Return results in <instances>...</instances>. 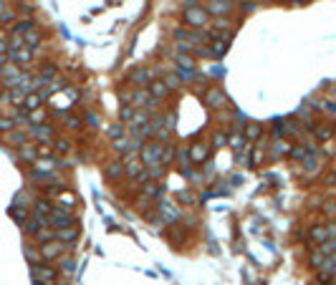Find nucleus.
<instances>
[{
  "label": "nucleus",
  "instance_id": "obj_41",
  "mask_svg": "<svg viewBox=\"0 0 336 285\" xmlns=\"http://www.w3.org/2000/svg\"><path fill=\"white\" fill-rule=\"evenodd\" d=\"M25 258H28V263H31V265L43 263V260H41V250H33L31 245H25Z\"/></svg>",
  "mask_w": 336,
  "mask_h": 285
},
{
  "label": "nucleus",
  "instance_id": "obj_55",
  "mask_svg": "<svg viewBox=\"0 0 336 285\" xmlns=\"http://www.w3.org/2000/svg\"><path fill=\"white\" fill-rule=\"evenodd\" d=\"M8 38H0V56H8Z\"/></svg>",
  "mask_w": 336,
  "mask_h": 285
},
{
  "label": "nucleus",
  "instance_id": "obj_34",
  "mask_svg": "<svg viewBox=\"0 0 336 285\" xmlns=\"http://www.w3.org/2000/svg\"><path fill=\"white\" fill-rule=\"evenodd\" d=\"M124 174V164L122 162H111L106 167V179H119Z\"/></svg>",
  "mask_w": 336,
  "mask_h": 285
},
{
  "label": "nucleus",
  "instance_id": "obj_24",
  "mask_svg": "<svg viewBox=\"0 0 336 285\" xmlns=\"http://www.w3.org/2000/svg\"><path fill=\"white\" fill-rule=\"evenodd\" d=\"M243 137H245V139H251V142H253V139L258 142V139L263 137V126H260L258 122H248L245 129H243Z\"/></svg>",
  "mask_w": 336,
  "mask_h": 285
},
{
  "label": "nucleus",
  "instance_id": "obj_5",
  "mask_svg": "<svg viewBox=\"0 0 336 285\" xmlns=\"http://www.w3.org/2000/svg\"><path fill=\"white\" fill-rule=\"evenodd\" d=\"M48 227L53 230H63V227H76V220L71 212H63V209L53 207V212L48 215Z\"/></svg>",
  "mask_w": 336,
  "mask_h": 285
},
{
  "label": "nucleus",
  "instance_id": "obj_35",
  "mask_svg": "<svg viewBox=\"0 0 336 285\" xmlns=\"http://www.w3.org/2000/svg\"><path fill=\"white\" fill-rule=\"evenodd\" d=\"M36 152H38V159H51L53 157V146H51V142H38Z\"/></svg>",
  "mask_w": 336,
  "mask_h": 285
},
{
  "label": "nucleus",
  "instance_id": "obj_19",
  "mask_svg": "<svg viewBox=\"0 0 336 285\" xmlns=\"http://www.w3.org/2000/svg\"><path fill=\"white\" fill-rule=\"evenodd\" d=\"M147 88H149V94H152L157 101H159V99H165V96L169 94V88H167V83H165L162 79H152V83H149Z\"/></svg>",
  "mask_w": 336,
  "mask_h": 285
},
{
  "label": "nucleus",
  "instance_id": "obj_33",
  "mask_svg": "<svg viewBox=\"0 0 336 285\" xmlns=\"http://www.w3.org/2000/svg\"><path fill=\"white\" fill-rule=\"evenodd\" d=\"M245 137H243V134L238 131V134H230V137H228V146H232V149H235V152H243V146H245Z\"/></svg>",
  "mask_w": 336,
  "mask_h": 285
},
{
  "label": "nucleus",
  "instance_id": "obj_36",
  "mask_svg": "<svg viewBox=\"0 0 336 285\" xmlns=\"http://www.w3.org/2000/svg\"><path fill=\"white\" fill-rule=\"evenodd\" d=\"M124 174L131 177V179H137L142 174V162H126L124 164Z\"/></svg>",
  "mask_w": 336,
  "mask_h": 285
},
{
  "label": "nucleus",
  "instance_id": "obj_12",
  "mask_svg": "<svg viewBox=\"0 0 336 285\" xmlns=\"http://www.w3.org/2000/svg\"><path fill=\"white\" fill-rule=\"evenodd\" d=\"M329 237V224H314V227L309 230V245H321V243H326Z\"/></svg>",
  "mask_w": 336,
  "mask_h": 285
},
{
  "label": "nucleus",
  "instance_id": "obj_18",
  "mask_svg": "<svg viewBox=\"0 0 336 285\" xmlns=\"http://www.w3.org/2000/svg\"><path fill=\"white\" fill-rule=\"evenodd\" d=\"M76 237H79V230L76 227H63V230H56V240L58 243H63V245H74L76 243Z\"/></svg>",
  "mask_w": 336,
  "mask_h": 285
},
{
  "label": "nucleus",
  "instance_id": "obj_8",
  "mask_svg": "<svg viewBox=\"0 0 336 285\" xmlns=\"http://www.w3.org/2000/svg\"><path fill=\"white\" fill-rule=\"evenodd\" d=\"M187 152H189V162L192 164H205L210 157V142H195Z\"/></svg>",
  "mask_w": 336,
  "mask_h": 285
},
{
  "label": "nucleus",
  "instance_id": "obj_14",
  "mask_svg": "<svg viewBox=\"0 0 336 285\" xmlns=\"http://www.w3.org/2000/svg\"><path fill=\"white\" fill-rule=\"evenodd\" d=\"M210 16H217V18H225L228 13L232 10V3L230 0H210V5L205 8Z\"/></svg>",
  "mask_w": 336,
  "mask_h": 285
},
{
  "label": "nucleus",
  "instance_id": "obj_26",
  "mask_svg": "<svg viewBox=\"0 0 336 285\" xmlns=\"http://www.w3.org/2000/svg\"><path fill=\"white\" fill-rule=\"evenodd\" d=\"M74 204H76V197H74V194L61 192V194H58V204H53V207L63 209V212H71V209H74Z\"/></svg>",
  "mask_w": 336,
  "mask_h": 285
},
{
  "label": "nucleus",
  "instance_id": "obj_62",
  "mask_svg": "<svg viewBox=\"0 0 336 285\" xmlns=\"http://www.w3.org/2000/svg\"><path fill=\"white\" fill-rule=\"evenodd\" d=\"M0 86H3V83H0Z\"/></svg>",
  "mask_w": 336,
  "mask_h": 285
},
{
  "label": "nucleus",
  "instance_id": "obj_7",
  "mask_svg": "<svg viewBox=\"0 0 336 285\" xmlns=\"http://www.w3.org/2000/svg\"><path fill=\"white\" fill-rule=\"evenodd\" d=\"M131 106L134 109H149V106H154L157 103V99L149 94V88H134V91H131Z\"/></svg>",
  "mask_w": 336,
  "mask_h": 285
},
{
  "label": "nucleus",
  "instance_id": "obj_59",
  "mask_svg": "<svg viewBox=\"0 0 336 285\" xmlns=\"http://www.w3.org/2000/svg\"><path fill=\"white\" fill-rule=\"evenodd\" d=\"M8 10V3H5V0H0V13H5Z\"/></svg>",
  "mask_w": 336,
  "mask_h": 285
},
{
  "label": "nucleus",
  "instance_id": "obj_56",
  "mask_svg": "<svg viewBox=\"0 0 336 285\" xmlns=\"http://www.w3.org/2000/svg\"><path fill=\"white\" fill-rule=\"evenodd\" d=\"M177 200H180V202H192V194H189V192H180Z\"/></svg>",
  "mask_w": 336,
  "mask_h": 285
},
{
  "label": "nucleus",
  "instance_id": "obj_50",
  "mask_svg": "<svg viewBox=\"0 0 336 285\" xmlns=\"http://www.w3.org/2000/svg\"><path fill=\"white\" fill-rule=\"evenodd\" d=\"M84 122H86V126H91V129H99V116H96V114H91V111L84 116Z\"/></svg>",
  "mask_w": 336,
  "mask_h": 285
},
{
  "label": "nucleus",
  "instance_id": "obj_9",
  "mask_svg": "<svg viewBox=\"0 0 336 285\" xmlns=\"http://www.w3.org/2000/svg\"><path fill=\"white\" fill-rule=\"evenodd\" d=\"M129 81H131V86H134V88H147L152 83V71L139 66V68H134V71L129 73Z\"/></svg>",
  "mask_w": 336,
  "mask_h": 285
},
{
  "label": "nucleus",
  "instance_id": "obj_3",
  "mask_svg": "<svg viewBox=\"0 0 336 285\" xmlns=\"http://www.w3.org/2000/svg\"><path fill=\"white\" fill-rule=\"evenodd\" d=\"M31 278H33V283H56V278H58V267L46 265V263L31 265Z\"/></svg>",
  "mask_w": 336,
  "mask_h": 285
},
{
  "label": "nucleus",
  "instance_id": "obj_37",
  "mask_svg": "<svg viewBox=\"0 0 336 285\" xmlns=\"http://www.w3.org/2000/svg\"><path fill=\"white\" fill-rule=\"evenodd\" d=\"M58 265H61L58 270H61L63 275H74V270H76V263H74V258H61V263H58Z\"/></svg>",
  "mask_w": 336,
  "mask_h": 285
},
{
  "label": "nucleus",
  "instance_id": "obj_4",
  "mask_svg": "<svg viewBox=\"0 0 336 285\" xmlns=\"http://www.w3.org/2000/svg\"><path fill=\"white\" fill-rule=\"evenodd\" d=\"M66 250H68V245L58 243V240H51V243L41 245V260H43V263H53V260H61Z\"/></svg>",
  "mask_w": 336,
  "mask_h": 285
},
{
  "label": "nucleus",
  "instance_id": "obj_42",
  "mask_svg": "<svg viewBox=\"0 0 336 285\" xmlns=\"http://www.w3.org/2000/svg\"><path fill=\"white\" fill-rule=\"evenodd\" d=\"M56 73H58V66H56V63H51V61L41 68V76H43V79H48V81L56 76Z\"/></svg>",
  "mask_w": 336,
  "mask_h": 285
},
{
  "label": "nucleus",
  "instance_id": "obj_43",
  "mask_svg": "<svg viewBox=\"0 0 336 285\" xmlns=\"http://www.w3.org/2000/svg\"><path fill=\"white\" fill-rule=\"evenodd\" d=\"M162 81L167 83V88H180V83H182V79H180V73H167V76H165Z\"/></svg>",
  "mask_w": 336,
  "mask_h": 285
},
{
  "label": "nucleus",
  "instance_id": "obj_22",
  "mask_svg": "<svg viewBox=\"0 0 336 285\" xmlns=\"http://www.w3.org/2000/svg\"><path fill=\"white\" fill-rule=\"evenodd\" d=\"M23 41H25V46L31 48V51H36L41 43H43V33L38 31V28H31V31H28L25 36H23Z\"/></svg>",
  "mask_w": 336,
  "mask_h": 285
},
{
  "label": "nucleus",
  "instance_id": "obj_52",
  "mask_svg": "<svg viewBox=\"0 0 336 285\" xmlns=\"http://www.w3.org/2000/svg\"><path fill=\"white\" fill-rule=\"evenodd\" d=\"M283 131H286L283 122H275V124H273V134H275V137H283Z\"/></svg>",
  "mask_w": 336,
  "mask_h": 285
},
{
  "label": "nucleus",
  "instance_id": "obj_31",
  "mask_svg": "<svg viewBox=\"0 0 336 285\" xmlns=\"http://www.w3.org/2000/svg\"><path fill=\"white\" fill-rule=\"evenodd\" d=\"M288 149H291V146H288L283 139H278V142H273V146H271V157H273V159L286 157V154H288Z\"/></svg>",
  "mask_w": 336,
  "mask_h": 285
},
{
  "label": "nucleus",
  "instance_id": "obj_57",
  "mask_svg": "<svg viewBox=\"0 0 336 285\" xmlns=\"http://www.w3.org/2000/svg\"><path fill=\"white\" fill-rule=\"evenodd\" d=\"M21 10H23V13H33V5H31V3H21Z\"/></svg>",
  "mask_w": 336,
  "mask_h": 285
},
{
  "label": "nucleus",
  "instance_id": "obj_10",
  "mask_svg": "<svg viewBox=\"0 0 336 285\" xmlns=\"http://www.w3.org/2000/svg\"><path fill=\"white\" fill-rule=\"evenodd\" d=\"M157 215H159V220H165L167 224H174L180 220V209L174 207V204H169V202H159L157 204Z\"/></svg>",
  "mask_w": 336,
  "mask_h": 285
},
{
  "label": "nucleus",
  "instance_id": "obj_58",
  "mask_svg": "<svg viewBox=\"0 0 336 285\" xmlns=\"http://www.w3.org/2000/svg\"><path fill=\"white\" fill-rule=\"evenodd\" d=\"M326 184H336V172H331V174L326 177Z\"/></svg>",
  "mask_w": 336,
  "mask_h": 285
},
{
  "label": "nucleus",
  "instance_id": "obj_1",
  "mask_svg": "<svg viewBox=\"0 0 336 285\" xmlns=\"http://www.w3.org/2000/svg\"><path fill=\"white\" fill-rule=\"evenodd\" d=\"M162 152H165V144H159L157 139H149L147 144H144L139 149V162H142V167H154V164L162 162Z\"/></svg>",
  "mask_w": 336,
  "mask_h": 285
},
{
  "label": "nucleus",
  "instance_id": "obj_46",
  "mask_svg": "<svg viewBox=\"0 0 336 285\" xmlns=\"http://www.w3.org/2000/svg\"><path fill=\"white\" fill-rule=\"evenodd\" d=\"M134 106H131V103H124L122 106V122H131V119H134Z\"/></svg>",
  "mask_w": 336,
  "mask_h": 285
},
{
  "label": "nucleus",
  "instance_id": "obj_6",
  "mask_svg": "<svg viewBox=\"0 0 336 285\" xmlns=\"http://www.w3.org/2000/svg\"><path fill=\"white\" fill-rule=\"evenodd\" d=\"M202 99H205V103H208L210 109H215V111H220V109L228 106V96H225V91H223L220 86H210Z\"/></svg>",
  "mask_w": 336,
  "mask_h": 285
},
{
  "label": "nucleus",
  "instance_id": "obj_23",
  "mask_svg": "<svg viewBox=\"0 0 336 285\" xmlns=\"http://www.w3.org/2000/svg\"><path fill=\"white\" fill-rule=\"evenodd\" d=\"M18 157H21V162H25V164H33V162L38 159L36 144H23V146L18 149Z\"/></svg>",
  "mask_w": 336,
  "mask_h": 285
},
{
  "label": "nucleus",
  "instance_id": "obj_61",
  "mask_svg": "<svg viewBox=\"0 0 336 285\" xmlns=\"http://www.w3.org/2000/svg\"><path fill=\"white\" fill-rule=\"evenodd\" d=\"M53 285H66V283H53Z\"/></svg>",
  "mask_w": 336,
  "mask_h": 285
},
{
  "label": "nucleus",
  "instance_id": "obj_13",
  "mask_svg": "<svg viewBox=\"0 0 336 285\" xmlns=\"http://www.w3.org/2000/svg\"><path fill=\"white\" fill-rule=\"evenodd\" d=\"M31 58H33V51L31 48H18V51H8V61L10 63H16L18 68L21 66H25V63H31Z\"/></svg>",
  "mask_w": 336,
  "mask_h": 285
},
{
  "label": "nucleus",
  "instance_id": "obj_20",
  "mask_svg": "<svg viewBox=\"0 0 336 285\" xmlns=\"http://www.w3.org/2000/svg\"><path fill=\"white\" fill-rule=\"evenodd\" d=\"M51 212H53V204H51L48 197H41V200L33 202V215H38V217H48Z\"/></svg>",
  "mask_w": 336,
  "mask_h": 285
},
{
  "label": "nucleus",
  "instance_id": "obj_2",
  "mask_svg": "<svg viewBox=\"0 0 336 285\" xmlns=\"http://www.w3.org/2000/svg\"><path fill=\"white\" fill-rule=\"evenodd\" d=\"M182 23L187 25V28H192V31H202L208 23H210V13L205 10V8H189V10H185L182 13Z\"/></svg>",
  "mask_w": 336,
  "mask_h": 285
},
{
  "label": "nucleus",
  "instance_id": "obj_28",
  "mask_svg": "<svg viewBox=\"0 0 336 285\" xmlns=\"http://www.w3.org/2000/svg\"><path fill=\"white\" fill-rule=\"evenodd\" d=\"M314 134H316L318 142H329V139L334 137V129H331L329 124H316V126H314Z\"/></svg>",
  "mask_w": 336,
  "mask_h": 285
},
{
  "label": "nucleus",
  "instance_id": "obj_30",
  "mask_svg": "<svg viewBox=\"0 0 336 285\" xmlns=\"http://www.w3.org/2000/svg\"><path fill=\"white\" fill-rule=\"evenodd\" d=\"M51 146H53L56 154H68V152H71V139H68V137H58Z\"/></svg>",
  "mask_w": 336,
  "mask_h": 285
},
{
  "label": "nucleus",
  "instance_id": "obj_51",
  "mask_svg": "<svg viewBox=\"0 0 336 285\" xmlns=\"http://www.w3.org/2000/svg\"><path fill=\"white\" fill-rule=\"evenodd\" d=\"M8 20H16V10H5V13H0V25H3V23H8Z\"/></svg>",
  "mask_w": 336,
  "mask_h": 285
},
{
  "label": "nucleus",
  "instance_id": "obj_21",
  "mask_svg": "<svg viewBox=\"0 0 336 285\" xmlns=\"http://www.w3.org/2000/svg\"><path fill=\"white\" fill-rule=\"evenodd\" d=\"M31 28H36L33 18H23V20H16V25H10V36H25Z\"/></svg>",
  "mask_w": 336,
  "mask_h": 285
},
{
  "label": "nucleus",
  "instance_id": "obj_54",
  "mask_svg": "<svg viewBox=\"0 0 336 285\" xmlns=\"http://www.w3.org/2000/svg\"><path fill=\"white\" fill-rule=\"evenodd\" d=\"M321 109H326L329 114H336V103L334 101H324V103H321Z\"/></svg>",
  "mask_w": 336,
  "mask_h": 285
},
{
  "label": "nucleus",
  "instance_id": "obj_47",
  "mask_svg": "<svg viewBox=\"0 0 336 285\" xmlns=\"http://www.w3.org/2000/svg\"><path fill=\"white\" fill-rule=\"evenodd\" d=\"M172 159H174V146L167 144V146H165V152H162V162H159V164H165V167H167Z\"/></svg>",
  "mask_w": 336,
  "mask_h": 285
},
{
  "label": "nucleus",
  "instance_id": "obj_25",
  "mask_svg": "<svg viewBox=\"0 0 336 285\" xmlns=\"http://www.w3.org/2000/svg\"><path fill=\"white\" fill-rule=\"evenodd\" d=\"M142 194H144V197H149V200H154V197H159V194H162V184L154 182V179H149V182L142 184Z\"/></svg>",
  "mask_w": 336,
  "mask_h": 285
},
{
  "label": "nucleus",
  "instance_id": "obj_40",
  "mask_svg": "<svg viewBox=\"0 0 336 285\" xmlns=\"http://www.w3.org/2000/svg\"><path fill=\"white\" fill-rule=\"evenodd\" d=\"M225 144H228V134H223V131H215V134H212V139H210V146L220 149V146H225Z\"/></svg>",
  "mask_w": 336,
  "mask_h": 285
},
{
  "label": "nucleus",
  "instance_id": "obj_16",
  "mask_svg": "<svg viewBox=\"0 0 336 285\" xmlns=\"http://www.w3.org/2000/svg\"><path fill=\"white\" fill-rule=\"evenodd\" d=\"M28 137H33L38 142H51L53 139V126L51 124H38V126H31Z\"/></svg>",
  "mask_w": 336,
  "mask_h": 285
},
{
  "label": "nucleus",
  "instance_id": "obj_49",
  "mask_svg": "<svg viewBox=\"0 0 336 285\" xmlns=\"http://www.w3.org/2000/svg\"><path fill=\"white\" fill-rule=\"evenodd\" d=\"M223 31H230V23H228V18H217L215 20V33H223Z\"/></svg>",
  "mask_w": 336,
  "mask_h": 285
},
{
  "label": "nucleus",
  "instance_id": "obj_48",
  "mask_svg": "<svg viewBox=\"0 0 336 285\" xmlns=\"http://www.w3.org/2000/svg\"><path fill=\"white\" fill-rule=\"evenodd\" d=\"M106 134H109L111 139H122V134H124V126H122V124H114V126H109V129H106Z\"/></svg>",
  "mask_w": 336,
  "mask_h": 285
},
{
  "label": "nucleus",
  "instance_id": "obj_45",
  "mask_svg": "<svg viewBox=\"0 0 336 285\" xmlns=\"http://www.w3.org/2000/svg\"><path fill=\"white\" fill-rule=\"evenodd\" d=\"M8 48H10V51L25 48V41H23V36H10V38H8Z\"/></svg>",
  "mask_w": 336,
  "mask_h": 285
},
{
  "label": "nucleus",
  "instance_id": "obj_39",
  "mask_svg": "<svg viewBox=\"0 0 336 285\" xmlns=\"http://www.w3.org/2000/svg\"><path fill=\"white\" fill-rule=\"evenodd\" d=\"M68 131H76V129H81V116H76V114H68L66 116V124H63Z\"/></svg>",
  "mask_w": 336,
  "mask_h": 285
},
{
  "label": "nucleus",
  "instance_id": "obj_44",
  "mask_svg": "<svg viewBox=\"0 0 336 285\" xmlns=\"http://www.w3.org/2000/svg\"><path fill=\"white\" fill-rule=\"evenodd\" d=\"M16 129V122H13L10 116H0V134H8Z\"/></svg>",
  "mask_w": 336,
  "mask_h": 285
},
{
  "label": "nucleus",
  "instance_id": "obj_32",
  "mask_svg": "<svg viewBox=\"0 0 336 285\" xmlns=\"http://www.w3.org/2000/svg\"><path fill=\"white\" fill-rule=\"evenodd\" d=\"M10 217L16 220V222H21V224H25L28 222V207H21V204L10 207Z\"/></svg>",
  "mask_w": 336,
  "mask_h": 285
},
{
  "label": "nucleus",
  "instance_id": "obj_38",
  "mask_svg": "<svg viewBox=\"0 0 336 285\" xmlns=\"http://www.w3.org/2000/svg\"><path fill=\"white\" fill-rule=\"evenodd\" d=\"M43 122H46V111H43V109H36V111L28 114V124L38 126V124H43Z\"/></svg>",
  "mask_w": 336,
  "mask_h": 285
},
{
  "label": "nucleus",
  "instance_id": "obj_60",
  "mask_svg": "<svg viewBox=\"0 0 336 285\" xmlns=\"http://www.w3.org/2000/svg\"><path fill=\"white\" fill-rule=\"evenodd\" d=\"M331 94H334V96H336V86H334V88H331Z\"/></svg>",
  "mask_w": 336,
  "mask_h": 285
},
{
  "label": "nucleus",
  "instance_id": "obj_17",
  "mask_svg": "<svg viewBox=\"0 0 336 285\" xmlns=\"http://www.w3.org/2000/svg\"><path fill=\"white\" fill-rule=\"evenodd\" d=\"M5 144H10V146L21 149L23 144H28V134H25V131H21V129H13V131H8V134H5Z\"/></svg>",
  "mask_w": 336,
  "mask_h": 285
},
{
  "label": "nucleus",
  "instance_id": "obj_11",
  "mask_svg": "<svg viewBox=\"0 0 336 285\" xmlns=\"http://www.w3.org/2000/svg\"><path fill=\"white\" fill-rule=\"evenodd\" d=\"M314 152V146H311V142H301V144H294V146H291L288 149V159H294V162H303L306 157H309Z\"/></svg>",
  "mask_w": 336,
  "mask_h": 285
},
{
  "label": "nucleus",
  "instance_id": "obj_29",
  "mask_svg": "<svg viewBox=\"0 0 336 285\" xmlns=\"http://www.w3.org/2000/svg\"><path fill=\"white\" fill-rule=\"evenodd\" d=\"M51 240H56V230L53 227H41L36 232V243L38 245H46V243H51Z\"/></svg>",
  "mask_w": 336,
  "mask_h": 285
},
{
  "label": "nucleus",
  "instance_id": "obj_15",
  "mask_svg": "<svg viewBox=\"0 0 336 285\" xmlns=\"http://www.w3.org/2000/svg\"><path fill=\"white\" fill-rule=\"evenodd\" d=\"M48 96V91H33V94H28L25 96V101H23V111H36V109H41V103H43V99Z\"/></svg>",
  "mask_w": 336,
  "mask_h": 285
},
{
  "label": "nucleus",
  "instance_id": "obj_53",
  "mask_svg": "<svg viewBox=\"0 0 336 285\" xmlns=\"http://www.w3.org/2000/svg\"><path fill=\"white\" fill-rule=\"evenodd\" d=\"M240 3H243V5H240L243 13H253V8H255V5H253V0H240Z\"/></svg>",
  "mask_w": 336,
  "mask_h": 285
},
{
  "label": "nucleus",
  "instance_id": "obj_27",
  "mask_svg": "<svg viewBox=\"0 0 336 285\" xmlns=\"http://www.w3.org/2000/svg\"><path fill=\"white\" fill-rule=\"evenodd\" d=\"M309 265L314 267V270H326L329 267V255H324V252H314L311 258H309Z\"/></svg>",
  "mask_w": 336,
  "mask_h": 285
}]
</instances>
